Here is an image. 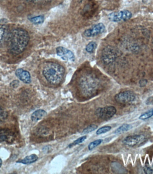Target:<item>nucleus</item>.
<instances>
[{"label":"nucleus","mask_w":153,"mask_h":174,"mask_svg":"<svg viewBox=\"0 0 153 174\" xmlns=\"http://www.w3.org/2000/svg\"><path fill=\"white\" fill-rule=\"evenodd\" d=\"M30 40L29 33L21 28L14 29L8 34L7 47L8 51L13 55L21 53L25 50Z\"/></svg>","instance_id":"obj_1"},{"label":"nucleus","mask_w":153,"mask_h":174,"mask_svg":"<svg viewBox=\"0 0 153 174\" xmlns=\"http://www.w3.org/2000/svg\"><path fill=\"white\" fill-rule=\"evenodd\" d=\"M65 73L63 66L53 62H48L43 69V74L48 82L54 85H58L62 82Z\"/></svg>","instance_id":"obj_2"},{"label":"nucleus","mask_w":153,"mask_h":174,"mask_svg":"<svg viewBox=\"0 0 153 174\" xmlns=\"http://www.w3.org/2000/svg\"><path fill=\"white\" fill-rule=\"evenodd\" d=\"M99 80L93 73H86L80 79L79 86L83 94L91 95L94 94L99 87Z\"/></svg>","instance_id":"obj_3"},{"label":"nucleus","mask_w":153,"mask_h":174,"mask_svg":"<svg viewBox=\"0 0 153 174\" xmlns=\"http://www.w3.org/2000/svg\"><path fill=\"white\" fill-rule=\"evenodd\" d=\"M120 55V51L118 48L113 46H108L102 52V59L105 64H111Z\"/></svg>","instance_id":"obj_4"},{"label":"nucleus","mask_w":153,"mask_h":174,"mask_svg":"<svg viewBox=\"0 0 153 174\" xmlns=\"http://www.w3.org/2000/svg\"><path fill=\"white\" fill-rule=\"evenodd\" d=\"M116 112L114 107L109 106L104 107L98 108L95 111V115L103 120H109L112 118Z\"/></svg>","instance_id":"obj_5"},{"label":"nucleus","mask_w":153,"mask_h":174,"mask_svg":"<svg viewBox=\"0 0 153 174\" xmlns=\"http://www.w3.org/2000/svg\"><path fill=\"white\" fill-rule=\"evenodd\" d=\"M135 93L132 91H127L120 92L115 95V99L117 102L122 104L131 103L136 99Z\"/></svg>","instance_id":"obj_6"},{"label":"nucleus","mask_w":153,"mask_h":174,"mask_svg":"<svg viewBox=\"0 0 153 174\" xmlns=\"http://www.w3.org/2000/svg\"><path fill=\"white\" fill-rule=\"evenodd\" d=\"M132 16V13L130 11L124 10L110 13L109 15V19L111 21L117 22L121 21L129 20Z\"/></svg>","instance_id":"obj_7"},{"label":"nucleus","mask_w":153,"mask_h":174,"mask_svg":"<svg viewBox=\"0 0 153 174\" xmlns=\"http://www.w3.org/2000/svg\"><path fill=\"white\" fill-rule=\"evenodd\" d=\"M105 31V27L102 23L94 25L84 32V36L87 37H93L104 33Z\"/></svg>","instance_id":"obj_8"},{"label":"nucleus","mask_w":153,"mask_h":174,"mask_svg":"<svg viewBox=\"0 0 153 174\" xmlns=\"http://www.w3.org/2000/svg\"><path fill=\"white\" fill-rule=\"evenodd\" d=\"M15 135L13 131L8 128L0 129V143L6 142L9 144L13 142L15 139Z\"/></svg>","instance_id":"obj_9"},{"label":"nucleus","mask_w":153,"mask_h":174,"mask_svg":"<svg viewBox=\"0 0 153 174\" xmlns=\"http://www.w3.org/2000/svg\"><path fill=\"white\" fill-rule=\"evenodd\" d=\"M58 55L64 61L74 62L75 60L74 55L71 51L63 47H59L56 49Z\"/></svg>","instance_id":"obj_10"},{"label":"nucleus","mask_w":153,"mask_h":174,"mask_svg":"<svg viewBox=\"0 0 153 174\" xmlns=\"http://www.w3.org/2000/svg\"><path fill=\"white\" fill-rule=\"evenodd\" d=\"M144 136L141 135L130 136L126 137L124 139L123 142L124 144L129 147H134L144 140Z\"/></svg>","instance_id":"obj_11"},{"label":"nucleus","mask_w":153,"mask_h":174,"mask_svg":"<svg viewBox=\"0 0 153 174\" xmlns=\"http://www.w3.org/2000/svg\"><path fill=\"white\" fill-rule=\"evenodd\" d=\"M17 77L26 84H30L32 82L31 74L28 71L23 69H18L15 71Z\"/></svg>","instance_id":"obj_12"},{"label":"nucleus","mask_w":153,"mask_h":174,"mask_svg":"<svg viewBox=\"0 0 153 174\" xmlns=\"http://www.w3.org/2000/svg\"><path fill=\"white\" fill-rule=\"evenodd\" d=\"M47 112L45 111L43 109H38L35 111L31 116V119L32 122H37L41 120L45 116H46Z\"/></svg>","instance_id":"obj_13"},{"label":"nucleus","mask_w":153,"mask_h":174,"mask_svg":"<svg viewBox=\"0 0 153 174\" xmlns=\"http://www.w3.org/2000/svg\"><path fill=\"white\" fill-rule=\"evenodd\" d=\"M38 159V157L35 154H31L26 156L25 158L22 160L17 162L18 163H23L24 164H30L35 162Z\"/></svg>","instance_id":"obj_14"},{"label":"nucleus","mask_w":153,"mask_h":174,"mask_svg":"<svg viewBox=\"0 0 153 174\" xmlns=\"http://www.w3.org/2000/svg\"><path fill=\"white\" fill-rule=\"evenodd\" d=\"M7 32V27L6 26L0 25V45L3 42Z\"/></svg>","instance_id":"obj_15"},{"label":"nucleus","mask_w":153,"mask_h":174,"mask_svg":"<svg viewBox=\"0 0 153 174\" xmlns=\"http://www.w3.org/2000/svg\"><path fill=\"white\" fill-rule=\"evenodd\" d=\"M133 128L132 125H129V124H124L123 125H121V126L117 128L114 132L115 133H120L122 132H124L127 131L128 130H130Z\"/></svg>","instance_id":"obj_16"},{"label":"nucleus","mask_w":153,"mask_h":174,"mask_svg":"<svg viewBox=\"0 0 153 174\" xmlns=\"http://www.w3.org/2000/svg\"><path fill=\"white\" fill-rule=\"evenodd\" d=\"M30 20L34 24H40L44 22V17L43 15H39V16L31 17L30 18Z\"/></svg>","instance_id":"obj_17"},{"label":"nucleus","mask_w":153,"mask_h":174,"mask_svg":"<svg viewBox=\"0 0 153 174\" xmlns=\"http://www.w3.org/2000/svg\"><path fill=\"white\" fill-rule=\"evenodd\" d=\"M97 46V44L96 42H94V41L89 42V43L86 45V52L90 53L94 52V51L95 50Z\"/></svg>","instance_id":"obj_18"},{"label":"nucleus","mask_w":153,"mask_h":174,"mask_svg":"<svg viewBox=\"0 0 153 174\" xmlns=\"http://www.w3.org/2000/svg\"><path fill=\"white\" fill-rule=\"evenodd\" d=\"M8 117L7 112L3 107H0V124L4 122Z\"/></svg>","instance_id":"obj_19"},{"label":"nucleus","mask_w":153,"mask_h":174,"mask_svg":"<svg viewBox=\"0 0 153 174\" xmlns=\"http://www.w3.org/2000/svg\"><path fill=\"white\" fill-rule=\"evenodd\" d=\"M103 141V140L102 139H98L90 143L89 146H88V149H89V151H92L96 147L100 144Z\"/></svg>","instance_id":"obj_20"},{"label":"nucleus","mask_w":153,"mask_h":174,"mask_svg":"<svg viewBox=\"0 0 153 174\" xmlns=\"http://www.w3.org/2000/svg\"><path fill=\"white\" fill-rule=\"evenodd\" d=\"M98 128V126L95 125H91L85 128L82 132V134H86L92 132Z\"/></svg>","instance_id":"obj_21"},{"label":"nucleus","mask_w":153,"mask_h":174,"mask_svg":"<svg viewBox=\"0 0 153 174\" xmlns=\"http://www.w3.org/2000/svg\"><path fill=\"white\" fill-rule=\"evenodd\" d=\"M153 116V110L145 113L143 114L140 115L139 119L141 120H145L150 118Z\"/></svg>","instance_id":"obj_22"},{"label":"nucleus","mask_w":153,"mask_h":174,"mask_svg":"<svg viewBox=\"0 0 153 174\" xmlns=\"http://www.w3.org/2000/svg\"><path fill=\"white\" fill-rule=\"evenodd\" d=\"M112 127L111 126H104L102 128H99L96 131V134L100 135L103 133H106L111 130Z\"/></svg>","instance_id":"obj_23"},{"label":"nucleus","mask_w":153,"mask_h":174,"mask_svg":"<svg viewBox=\"0 0 153 174\" xmlns=\"http://www.w3.org/2000/svg\"><path fill=\"white\" fill-rule=\"evenodd\" d=\"M86 136H84L82 137H79V138L77 139L76 140L74 141L72 143L70 144V145L69 146V147H72L73 146H75V145L79 144L83 142L86 139Z\"/></svg>","instance_id":"obj_24"},{"label":"nucleus","mask_w":153,"mask_h":174,"mask_svg":"<svg viewBox=\"0 0 153 174\" xmlns=\"http://www.w3.org/2000/svg\"><path fill=\"white\" fill-rule=\"evenodd\" d=\"M28 1L37 3H46L49 2L53 0H28Z\"/></svg>","instance_id":"obj_25"},{"label":"nucleus","mask_w":153,"mask_h":174,"mask_svg":"<svg viewBox=\"0 0 153 174\" xmlns=\"http://www.w3.org/2000/svg\"><path fill=\"white\" fill-rule=\"evenodd\" d=\"M144 171L146 174H153V168L150 167L149 166H145L144 168Z\"/></svg>","instance_id":"obj_26"},{"label":"nucleus","mask_w":153,"mask_h":174,"mask_svg":"<svg viewBox=\"0 0 153 174\" xmlns=\"http://www.w3.org/2000/svg\"><path fill=\"white\" fill-rule=\"evenodd\" d=\"M147 83V81L146 80H140V82H139V85H140V87H144L146 85Z\"/></svg>","instance_id":"obj_27"},{"label":"nucleus","mask_w":153,"mask_h":174,"mask_svg":"<svg viewBox=\"0 0 153 174\" xmlns=\"http://www.w3.org/2000/svg\"><path fill=\"white\" fill-rule=\"evenodd\" d=\"M146 104L147 105H150V104H153V97H151L149 98L146 100Z\"/></svg>","instance_id":"obj_28"},{"label":"nucleus","mask_w":153,"mask_h":174,"mask_svg":"<svg viewBox=\"0 0 153 174\" xmlns=\"http://www.w3.org/2000/svg\"><path fill=\"white\" fill-rule=\"evenodd\" d=\"M2 164H3V161H2V159L0 158V167H2Z\"/></svg>","instance_id":"obj_29"}]
</instances>
